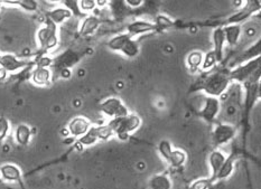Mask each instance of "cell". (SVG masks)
I'll return each mask as SVG.
<instances>
[{
    "mask_svg": "<svg viewBox=\"0 0 261 189\" xmlns=\"http://www.w3.org/2000/svg\"><path fill=\"white\" fill-rule=\"evenodd\" d=\"M230 82L229 71H215L201 80L199 89L207 93L208 96L219 98L228 90Z\"/></svg>",
    "mask_w": 261,
    "mask_h": 189,
    "instance_id": "obj_1",
    "label": "cell"
},
{
    "mask_svg": "<svg viewBox=\"0 0 261 189\" xmlns=\"http://www.w3.org/2000/svg\"><path fill=\"white\" fill-rule=\"evenodd\" d=\"M261 58L257 57L251 61L237 65L233 70L229 71L230 81H235L240 84H247L250 82L260 81Z\"/></svg>",
    "mask_w": 261,
    "mask_h": 189,
    "instance_id": "obj_2",
    "label": "cell"
},
{
    "mask_svg": "<svg viewBox=\"0 0 261 189\" xmlns=\"http://www.w3.org/2000/svg\"><path fill=\"white\" fill-rule=\"evenodd\" d=\"M108 126L112 129L114 136L121 140H126L129 138L131 133L136 132L140 128L141 119L139 115L129 113L125 118L111 119Z\"/></svg>",
    "mask_w": 261,
    "mask_h": 189,
    "instance_id": "obj_3",
    "label": "cell"
},
{
    "mask_svg": "<svg viewBox=\"0 0 261 189\" xmlns=\"http://www.w3.org/2000/svg\"><path fill=\"white\" fill-rule=\"evenodd\" d=\"M106 45L111 50L120 51L121 54L129 58L136 57L140 51L138 42L135 41V38L128 35L127 33L119 34V35L112 37L106 43Z\"/></svg>",
    "mask_w": 261,
    "mask_h": 189,
    "instance_id": "obj_4",
    "label": "cell"
},
{
    "mask_svg": "<svg viewBox=\"0 0 261 189\" xmlns=\"http://www.w3.org/2000/svg\"><path fill=\"white\" fill-rule=\"evenodd\" d=\"M36 37L42 54H46L47 51L56 48L58 45L57 26L46 19L44 26L38 29Z\"/></svg>",
    "mask_w": 261,
    "mask_h": 189,
    "instance_id": "obj_5",
    "label": "cell"
},
{
    "mask_svg": "<svg viewBox=\"0 0 261 189\" xmlns=\"http://www.w3.org/2000/svg\"><path fill=\"white\" fill-rule=\"evenodd\" d=\"M99 109L102 113L111 119L125 118L130 113L125 103L115 96H110L102 101L99 105Z\"/></svg>",
    "mask_w": 261,
    "mask_h": 189,
    "instance_id": "obj_6",
    "label": "cell"
},
{
    "mask_svg": "<svg viewBox=\"0 0 261 189\" xmlns=\"http://www.w3.org/2000/svg\"><path fill=\"white\" fill-rule=\"evenodd\" d=\"M237 135V128L230 123H217L212 133V141L215 145H223Z\"/></svg>",
    "mask_w": 261,
    "mask_h": 189,
    "instance_id": "obj_7",
    "label": "cell"
},
{
    "mask_svg": "<svg viewBox=\"0 0 261 189\" xmlns=\"http://www.w3.org/2000/svg\"><path fill=\"white\" fill-rule=\"evenodd\" d=\"M221 102L219 98L207 96L205 97L203 107L200 111V117L207 123H214L220 113Z\"/></svg>",
    "mask_w": 261,
    "mask_h": 189,
    "instance_id": "obj_8",
    "label": "cell"
},
{
    "mask_svg": "<svg viewBox=\"0 0 261 189\" xmlns=\"http://www.w3.org/2000/svg\"><path fill=\"white\" fill-rule=\"evenodd\" d=\"M261 2L260 1H247L246 6L233 15H231L226 19V25H241L243 21L247 20L252 14L260 10Z\"/></svg>",
    "mask_w": 261,
    "mask_h": 189,
    "instance_id": "obj_9",
    "label": "cell"
},
{
    "mask_svg": "<svg viewBox=\"0 0 261 189\" xmlns=\"http://www.w3.org/2000/svg\"><path fill=\"white\" fill-rule=\"evenodd\" d=\"M80 56L76 51L72 49H67L65 51H63L62 54H59L57 57L53 58V63L51 68H54V70H57L59 72L70 70V68L75 65L76 63L79 62Z\"/></svg>",
    "mask_w": 261,
    "mask_h": 189,
    "instance_id": "obj_10",
    "label": "cell"
},
{
    "mask_svg": "<svg viewBox=\"0 0 261 189\" xmlns=\"http://www.w3.org/2000/svg\"><path fill=\"white\" fill-rule=\"evenodd\" d=\"M33 66H34L33 62L19 59L12 54H1V58H0V67L6 70L7 73H15L17 71Z\"/></svg>",
    "mask_w": 261,
    "mask_h": 189,
    "instance_id": "obj_11",
    "label": "cell"
},
{
    "mask_svg": "<svg viewBox=\"0 0 261 189\" xmlns=\"http://www.w3.org/2000/svg\"><path fill=\"white\" fill-rule=\"evenodd\" d=\"M158 32L157 26L155 23H151V21L138 19L132 21V23L128 24L127 26V34L130 35L132 38H135L136 36L143 35V34L147 33H154Z\"/></svg>",
    "mask_w": 261,
    "mask_h": 189,
    "instance_id": "obj_12",
    "label": "cell"
},
{
    "mask_svg": "<svg viewBox=\"0 0 261 189\" xmlns=\"http://www.w3.org/2000/svg\"><path fill=\"white\" fill-rule=\"evenodd\" d=\"M92 127V123L89 119L84 117H75L71 120L67 124V132L72 137L75 138H81L87 133L90 128Z\"/></svg>",
    "mask_w": 261,
    "mask_h": 189,
    "instance_id": "obj_13",
    "label": "cell"
},
{
    "mask_svg": "<svg viewBox=\"0 0 261 189\" xmlns=\"http://www.w3.org/2000/svg\"><path fill=\"white\" fill-rule=\"evenodd\" d=\"M212 40H213V54H214L215 59L217 63H221L223 61V55H224V45H225V36H224V31L223 26H219L216 27L212 34Z\"/></svg>",
    "mask_w": 261,
    "mask_h": 189,
    "instance_id": "obj_14",
    "label": "cell"
},
{
    "mask_svg": "<svg viewBox=\"0 0 261 189\" xmlns=\"http://www.w3.org/2000/svg\"><path fill=\"white\" fill-rule=\"evenodd\" d=\"M31 80L37 87H46L52 81V70L47 67L34 66L31 72Z\"/></svg>",
    "mask_w": 261,
    "mask_h": 189,
    "instance_id": "obj_15",
    "label": "cell"
},
{
    "mask_svg": "<svg viewBox=\"0 0 261 189\" xmlns=\"http://www.w3.org/2000/svg\"><path fill=\"white\" fill-rule=\"evenodd\" d=\"M101 25H102V19L99 18V17L93 16V15H88L83 19L82 24H81L80 26V29H79L80 36L87 37L90 35H93V34L99 29Z\"/></svg>",
    "mask_w": 261,
    "mask_h": 189,
    "instance_id": "obj_16",
    "label": "cell"
},
{
    "mask_svg": "<svg viewBox=\"0 0 261 189\" xmlns=\"http://www.w3.org/2000/svg\"><path fill=\"white\" fill-rule=\"evenodd\" d=\"M225 159H226V156L223 151H221V150H213V151L209 153V165L212 171V175H211V177H209V180H211L213 184L216 183L215 182L216 175L217 173H219V170L221 169L222 165L224 164Z\"/></svg>",
    "mask_w": 261,
    "mask_h": 189,
    "instance_id": "obj_17",
    "label": "cell"
},
{
    "mask_svg": "<svg viewBox=\"0 0 261 189\" xmlns=\"http://www.w3.org/2000/svg\"><path fill=\"white\" fill-rule=\"evenodd\" d=\"M0 177L7 183H19L23 177V173L18 166L5 164L0 167Z\"/></svg>",
    "mask_w": 261,
    "mask_h": 189,
    "instance_id": "obj_18",
    "label": "cell"
},
{
    "mask_svg": "<svg viewBox=\"0 0 261 189\" xmlns=\"http://www.w3.org/2000/svg\"><path fill=\"white\" fill-rule=\"evenodd\" d=\"M72 16H73V14L65 7L53 8V9L46 12V19L52 21V23L56 26L65 23Z\"/></svg>",
    "mask_w": 261,
    "mask_h": 189,
    "instance_id": "obj_19",
    "label": "cell"
},
{
    "mask_svg": "<svg viewBox=\"0 0 261 189\" xmlns=\"http://www.w3.org/2000/svg\"><path fill=\"white\" fill-rule=\"evenodd\" d=\"M224 36H225V44L233 47L238 44L242 34V26L241 25H225L223 26Z\"/></svg>",
    "mask_w": 261,
    "mask_h": 189,
    "instance_id": "obj_20",
    "label": "cell"
},
{
    "mask_svg": "<svg viewBox=\"0 0 261 189\" xmlns=\"http://www.w3.org/2000/svg\"><path fill=\"white\" fill-rule=\"evenodd\" d=\"M33 131L32 128L28 126V124L21 123L19 126H17L15 130V140L16 142L18 143L21 147H26L29 144L32 140Z\"/></svg>",
    "mask_w": 261,
    "mask_h": 189,
    "instance_id": "obj_21",
    "label": "cell"
},
{
    "mask_svg": "<svg viewBox=\"0 0 261 189\" xmlns=\"http://www.w3.org/2000/svg\"><path fill=\"white\" fill-rule=\"evenodd\" d=\"M173 183L167 175H154L148 182V189H172Z\"/></svg>",
    "mask_w": 261,
    "mask_h": 189,
    "instance_id": "obj_22",
    "label": "cell"
},
{
    "mask_svg": "<svg viewBox=\"0 0 261 189\" xmlns=\"http://www.w3.org/2000/svg\"><path fill=\"white\" fill-rule=\"evenodd\" d=\"M235 159H237V154L235 153H231L230 156L226 157L224 164L222 165L221 169L219 170V173H217V175H216L215 182H219V180H223V179L229 178L230 176L233 174Z\"/></svg>",
    "mask_w": 261,
    "mask_h": 189,
    "instance_id": "obj_23",
    "label": "cell"
},
{
    "mask_svg": "<svg viewBox=\"0 0 261 189\" xmlns=\"http://www.w3.org/2000/svg\"><path fill=\"white\" fill-rule=\"evenodd\" d=\"M98 141H100V126H92L83 137L79 138L78 142L82 147H90V145L97 143Z\"/></svg>",
    "mask_w": 261,
    "mask_h": 189,
    "instance_id": "obj_24",
    "label": "cell"
},
{
    "mask_svg": "<svg viewBox=\"0 0 261 189\" xmlns=\"http://www.w3.org/2000/svg\"><path fill=\"white\" fill-rule=\"evenodd\" d=\"M260 54H261V41L258 40L255 44H252L240 57L238 58L237 65H240L242 63H246L248 61H251V59L260 57Z\"/></svg>",
    "mask_w": 261,
    "mask_h": 189,
    "instance_id": "obj_25",
    "label": "cell"
},
{
    "mask_svg": "<svg viewBox=\"0 0 261 189\" xmlns=\"http://www.w3.org/2000/svg\"><path fill=\"white\" fill-rule=\"evenodd\" d=\"M203 57H204L203 53L202 51H199V50H194V51H192V53L188 54V56L186 58L188 70H190L192 73L198 72L201 68V66H202Z\"/></svg>",
    "mask_w": 261,
    "mask_h": 189,
    "instance_id": "obj_26",
    "label": "cell"
},
{
    "mask_svg": "<svg viewBox=\"0 0 261 189\" xmlns=\"http://www.w3.org/2000/svg\"><path fill=\"white\" fill-rule=\"evenodd\" d=\"M187 160L186 152L182 149H173L172 154H170L169 159L167 160L168 164L173 167L175 169L182 168V167L185 165V162Z\"/></svg>",
    "mask_w": 261,
    "mask_h": 189,
    "instance_id": "obj_27",
    "label": "cell"
},
{
    "mask_svg": "<svg viewBox=\"0 0 261 189\" xmlns=\"http://www.w3.org/2000/svg\"><path fill=\"white\" fill-rule=\"evenodd\" d=\"M2 5L19 6L21 9L34 12L38 9V2L35 0H15V1H2Z\"/></svg>",
    "mask_w": 261,
    "mask_h": 189,
    "instance_id": "obj_28",
    "label": "cell"
},
{
    "mask_svg": "<svg viewBox=\"0 0 261 189\" xmlns=\"http://www.w3.org/2000/svg\"><path fill=\"white\" fill-rule=\"evenodd\" d=\"M173 149H174L173 145L168 140L164 139V140H161L159 143H158V152H159L161 158L164 159L165 161H167L169 159L170 154H172Z\"/></svg>",
    "mask_w": 261,
    "mask_h": 189,
    "instance_id": "obj_29",
    "label": "cell"
},
{
    "mask_svg": "<svg viewBox=\"0 0 261 189\" xmlns=\"http://www.w3.org/2000/svg\"><path fill=\"white\" fill-rule=\"evenodd\" d=\"M217 64L216 59L214 54H213V51H209L204 55L203 57V63H202V66H201V70L204 71V72H208V71H212V68H214L215 65Z\"/></svg>",
    "mask_w": 261,
    "mask_h": 189,
    "instance_id": "obj_30",
    "label": "cell"
},
{
    "mask_svg": "<svg viewBox=\"0 0 261 189\" xmlns=\"http://www.w3.org/2000/svg\"><path fill=\"white\" fill-rule=\"evenodd\" d=\"M155 25L157 26L158 31H166V29H169L174 27V21L170 20L168 17L166 16H162L159 15L156 17V21H155Z\"/></svg>",
    "mask_w": 261,
    "mask_h": 189,
    "instance_id": "obj_31",
    "label": "cell"
},
{
    "mask_svg": "<svg viewBox=\"0 0 261 189\" xmlns=\"http://www.w3.org/2000/svg\"><path fill=\"white\" fill-rule=\"evenodd\" d=\"M10 131V122L6 117H0V143L7 138Z\"/></svg>",
    "mask_w": 261,
    "mask_h": 189,
    "instance_id": "obj_32",
    "label": "cell"
},
{
    "mask_svg": "<svg viewBox=\"0 0 261 189\" xmlns=\"http://www.w3.org/2000/svg\"><path fill=\"white\" fill-rule=\"evenodd\" d=\"M79 8L82 14L92 12L97 8V0H81L79 1Z\"/></svg>",
    "mask_w": 261,
    "mask_h": 189,
    "instance_id": "obj_33",
    "label": "cell"
},
{
    "mask_svg": "<svg viewBox=\"0 0 261 189\" xmlns=\"http://www.w3.org/2000/svg\"><path fill=\"white\" fill-rule=\"evenodd\" d=\"M213 186V183L209 178L198 179L191 184L190 189H209Z\"/></svg>",
    "mask_w": 261,
    "mask_h": 189,
    "instance_id": "obj_34",
    "label": "cell"
},
{
    "mask_svg": "<svg viewBox=\"0 0 261 189\" xmlns=\"http://www.w3.org/2000/svg\"><path fill=\"white\" fill-rule=\"evenodd\" d=\"M64 5H65V8H67L68 10H70L73 15H83L82 12L80 11V8H79V1H63Z\"/></svg>",
    "mask_w": 261,
    "mask_h": 189,
    "instance_id": "obj_35",
    "label": "cell"
},
{
    "mask_svg": "<svg viewBox=\"0 0 261 189\" xmlns=\"http://www.w3.org/2000/svg\"><path fill=\"white\" fill-rule=\"evenodd\" d=\"M128 8H139L141 5H143L144 1L143 0H127L125 1Z\"/></svg>",
    "mask_w": 261,
    "mask_h": 189,
    "instance_id": "obj_36",
    "label": "cell"
},
{
    "mask_svg": "<svg viewBox=\"0 0 261 189\" xmlns=\"http://www.w3.org/2000/svg\"><path fill=\"white\" fill-rule=\"evenodd\" d=\"M7 76H8L7 71L3 70L2 67H0V82H1V81H5L7 79Z\"/></svg>",
    "mask_w": 261,
    "mask_h": 189,
    "instance_id": "obj_37",
    "label": "cell"
},
{
    "mask_svg": "<svg viewBox=\"0 0 261 189\" xmlns=\"http://www.w3.org/2000/svg\"><path fill=\"white\" fill-rule=\"evenodd\" d=\"M106 3H108V1H105V0H104V1H100V0H98V1H97V7H102V6L106 5Z\"/></svg>",
    "mask_w": 261,
    "mask_h": 189,
    "instance_id": "obj_38",
    "label": "cell"
},
{
    "mask_svg": "<svg viewBox=\"0 0 261 189\" xmlns=\"http://www.w3.org/2000/svg\"><path fill=\"white\" fill-rule=\"evenodd\" d=\"M1 7H2V1H0V9H1Z\"/></svg>",
    "mask_w": 261,
    "mask_h": 189,
    "instance_id": "obj_39",
    "label": "cell"
},
{
    "mask_svg": "<svg viewBox=\"0 0 261 189\" xmlns=\"http://www.w3.org/2000/svg\"><path fill=\"white\" fill-rule=\"evenodd\" d=\"M0 58H1V54H0Z\"/></svg>",
    "mask_w": 261,
    "mask_h": 189,
    "instance_id": "obj_40",
    "label": "cell"
}]
</instances>
